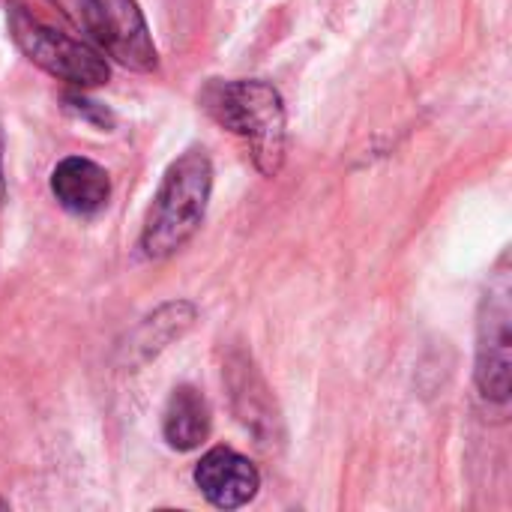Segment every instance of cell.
Returning a JSON list of instances; mask_svg holds the SVG:
<instances>
[{"label":"cell","mask_w":512,"mask_h":512,"mask_svg":"<svg viewBox=\"0 0 512 512\" xmlns=\"http://www.w3.org/2000/svg\"><path fill=\"white\" fill-rule=\"evenodd\" d=\"M204 111L249 144L252 162L264 177H276L285 162V102L267 81H213L201 93Z\"/></svg>","instance_id":"6da1fadb"},{"label":"cell","mask_w":512,"mask_h":512,"mask_svg":"<svg viewBox=\"0 0 512 512\" xmlns=\"http://www.w3.org/2000/svg\"><path fill=\"white\" fill-rule=\"evenodd\" d=\"M213 189V165L201 147L186 150L177 156L153 198L141 231V249L150 258H168L183 249L192 234L201 228L207 201Z\"/></svg>","instance_id":"7a4b0ae2"},{"label":"cell","mask_w":512,"mask_h":512,"mask_svg":"<svg viewBox=\"0 0 512 512\" xmlns=\"http://www.w3.org/2000/svg\"><path fill=\"white\" fill-rule=\"evenodd\" d=\"M9 33L12 42L21 48V54L45 69L48 75L75 84V87H99L108 81L111 69L96 45L87 39H72L36 15H30L21 3L9 6Z\"/></svg>","instance_id":"3957f363"},{"label":"cell","mask_w":512,"mask_h":512,"mask_svg":"<svg viewBox=\"0 0 512 512\" xmlns=\"http://www.w3.org/2000/svg\"><path fill=\"white\" fill-rule=\"evenodd\" d=\"M512 285L507 261H501L492 276L477 321V387L492 402L510 399V321H512Z\"/></svg>","instance_id":"277c9868"},{"label":"cell","mask_w":512,"mask_h":512,"mask_svg":"<svg viewBox=\"0 0 512 512\" xmlns=\"http://www.w3.org/2000/svg\"><path fill=\"white\" fill-rule=\"evenodd\" d=\"M96 45L135 72H150L159 63L147 21L135 0H99Z\"/></svg>","instance_id":"5b68a950"},{"label":"cell","mask_w":512,"mask_h":512,"mask_svg":"<svg viewBox=\"0 0 512 512\" xmlns=\"http://www.w3.org/2000/svg\"><path fill=\"white\" fill-rule=\"evenodd\" d=\"M195 486L213 507L237 510V507H246L258 495L261 477H258V468L246 456L228 447H216L204 453L201 462L195 465Z\"/></svg>","instance_id":"8992f818"},{"label":"cell","mask_w":512,"mask_h":512,"mask_svg":"<svg viewBox=\"0 0 512 512\" xmlns=\"http://www.w3.org/2000/svg\"><path fill=\"white\" fill-rule=\"evenodd\" d=\"M51 195L75 216H93L108 204L111 180L102 165L84 156H66L51 171Z\"/></svg>","instance_id":"52a82bcc"},{"label":"cell","mask_w":512,"mask_h":512,"mask_svg":"<svg viewBox=\"0 0 512 512\" xmlns=\"http://www.w3.org/2000/svg\"><path fill=\"white\" fill-rule=\"evenodd\" d=\"M210 423H213L210 405L195 387L183 384L171 393L165 414H162V432L174 450L189 453V450L201 447L210 435Z\"/></svg>","instance_id":"ba28073f"},{"label":"cell","mask_w":512,"mask_h":512,"mask_svg":"<svg viewBox=\"0 0 512 512\" xmlns=\"http://www.w3.org/2000/svg\"><path fill=\"white\" fill-rule=\"evenodd\" d=\"M54 9H60L84 36L90 45H96L99 36V0H48Z\"/></svg>","instance_id":"9c48e42d"},{"label":"cell","mask_w":512,"mask_h":512,"mask_svg":"<svg viewBox=\"0 0 512 512\" xmlns=\"http://www.w3.org/2000/svg\"><path fill=\"white\" fill-rule=\"evenodd\" d=\"M3 195H6V180H3V165H0V201H3Z\"/></svg>","instance_id":"30bf717a"},{"label":"cell","mask_w":512,"mask_h":512,"mask_svg":"<svg viewBox=\"0 0 512 512\" xmlns=\"http://www.w3.org/2000/svg\"><path fill=\"white\" fill-rule=\"evenodd\" d=\"M0 510H9V504H6L3 498H0Z\"/></svg>","instance_id":"8fae6325"}]
</instances>
